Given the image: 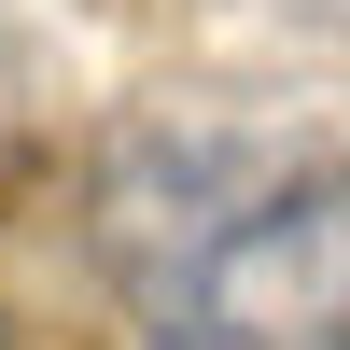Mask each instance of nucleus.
Here are the masks:
<instances>
[{
	"label": "nucleus",
	"mask_w": 350,
	"mask_h": 350,
	"mask_svg": "<svg viewBox=\"0 0 350 350\" xmlns=\"http://www.w3.org/2000/svg\"><path fill=\"white\" fill-rule=\"evenodd\" d=\"M154 350H350V140L267 183L211 252L140 280Z\"/></svg>",
	"instance_id": "nucleus-1"
}]
</instances>
